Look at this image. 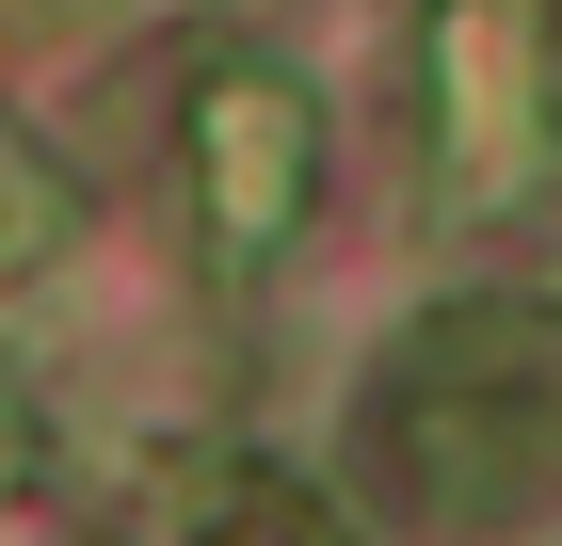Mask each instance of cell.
Listing matches in <instances>:
<instances>
[{
	"mask_svg": "<svg viewBox=\"0 0 562 546\" xmlns=\"http://www.w3.org/2000/svg\"><path fill=\"white\" fill-rule=\"evenodd\" d=\"M353 482L418 531H498L562 499V305H450L353 402Z\"/></svg>",
	"mask_w": 562,
	"mask_h": 546,
	"instance_id": "cell-1",
	"label": "cell"
},
{
	"mask_svg": "<svg viewBox=\"0 0 562 546\" xmlns=\"http://www.w3.org/2000/svg\"><path fill=\"white\" fill-rule=\"evenodd\" d=\"M305 210H322V97L273 48L210 65L193 81V225H210V257L225 274H273L305 242Z\"/></svg>",
	"mask_w": 562,
	"mask_h": 546,
	"instance_id": "cell-2",
	"label": "cell"
},
{
	"mask_svg": "<svg viewBox=\"0 0 562 546\" xmlns=\"http://www.w3.org/2000/svg\"><path fill=\"white\" fill-rule=\"evenodd\" d=\"M547 177V16L530 0H434V210L482 225Z\"/></svg>",
	"mask_w": 562,
	"mask_h": 546,
	"instance_id": "cell-3",
	"label": "cell"
},
{
	"mask_svg": "<svg viewBox=\"0 0 562 546\" xmlns=\"http://www.w3.org/2000/svg\"><path fill=\"white\" fill-rule=\"evenodd\" d=\"M48 242H65V177H48L33 145H16V129H0V274H33Z\"/></svg>",
	"mask_w": 562,
	"mask_h": 546,
	"instance_id": "cell-4",
	"label": "cell"
}]
</instances>
